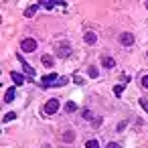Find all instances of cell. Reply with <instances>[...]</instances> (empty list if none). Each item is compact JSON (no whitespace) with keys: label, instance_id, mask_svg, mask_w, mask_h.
<instances>
[{"label":"cell","instance_id":"1","mask_svg":"<svg viewBox=\"0 0 148 148\" xmlns=\"http://www.w3.org/2000/svg\"><path fill=\"white\" fill-rule=\"evenodd\" d=\"M59 79H61V77H59L57 73H49V75H45V77L41 79V85H43L45 89H47V87H53V85L57 87V83H59Z\"/></svg>","mask_w":148,"mask_h":148},{"label":"cell","instance_id":"2","mask_svg":"<svg viewBox=\"0 0 148 148\" xmlns=\"http://www.w3.org/2000/svg\"><path fill=\"white\" fill-rule=\"evenodd\" d=\"M57 110H59V101H57V99H49V101L45 103V110H43V114H47V116H53Z\"/></svg>","mask_w":148,"mask_h":148},{"label":"cell","instance_id":"3","mask_svg":"<svg viewBox=\"0 0 148 148\" xmlns=\"http://www.w3.org/2000/svg\"><path fill=\"white\" fill-rule=\"evenodd\" d=\"M21 49L27 51V53H31V51L37 49V41H35V39H25V41L21 43Z\"/></svg>","mask_w":148,"mask_h":148},{"label":"cell","instance_id":"4","mask_svg":"<svg viewBox=\"0 0 148 148\" xmlns=\"http://www.w3.org/2000/svg\"><path fill=\"white\" fill-rule=\"evenodd\" d=\"M18 61L23 63V69H25V73L29 75V79H33V77H35V69H33V67L25 61V57H23V55H18Z\"/></svg>","mask_w":148,"mask_h":148},{"label":"cell","instance_id":"5","mask_svg":"<svg viewBox=\"0 0 148 148\" xmlns=\"http://www.w3.org/2000/svg\"><path fill=\"white\" fill-rule=\"evenodd\" d=\"M57 51H59V57H69V55H71V47H69L67 43L57 45Z\"/></svg>","mask_w":148,"mask_h":148},{"label":"cell","instance_id":"6","mask_svg":"<svg viewBox=\"0 0 148 148\" xmlns=\"http://www.w3.org/2000/svg\"><path fill=\"white\" fill-rule=\"evenodd\" d=\"M120 43H122L124 47H130V45L134 43V37H132L130 33H122V35H120Z\"/></svg>","mask_w":148,"mask_h":148},{"label":"cell","instance_id":"7","mask_svg":"<svg viewBox=\"0 0 148 148\" xmlns=\"http://www.w3.org/2000/svg\"><path fill=\"white\" fill-rule=\"evenodd\" d=\"M10 77H12V81H14L16 85H23V83H25V77H23L21 73H16V71H10Z\"/></svg>","mask_w":148,"mask_h":148},{"label":"cell","instance_id":"8","mask_svg":"<svg viewBox=\"0 0 148 148\" xmlns=\"http://www.w3.org/2000/svg\"><path fill=\"white\" fill-rule=\"evenodd\" d=\"M83 39H85V43H87V45H93V43L97 41V35L89 31V33H85V37H83Z\"/></svg>","mask_w":148,"mask_h":148},{"label":"cell","instance_id":"9","mask_svg":"<svg viewBox=\"0 0 148 148\" xmlns=\"http://www.w3.org/2000/svg\"><path fill=\"white\" fill-rule=\"evenodd\" d=\"M41 63H43L45 67H53V63H55V59H53L51 55H43V57H41Z\"/></svg>","mask_w":148,"mask_h":148},{"label":"cell","instance_id":"10","mask_svg":"<svg viewBox=\"0 0 148 148\" xmlns=\"http://www.w3.org/2000/svg\"><path fill=\"white\" fill-rule=\"evenodd\" d=\"M39 6H41V4H33V6H29V8L25 10V16H27V18H31V16L37 12V8H39Z\"/></svg>","mask_w":148,"mask_h":148},{"label":"cell","instance_id":"11","mask_svg":"<svg viewBox=\"0 0 148 148\" xmlns=\"http://www.w3.org/2000/svg\"><path fill=\"white\" fill-rule=\"evenodd\" d=\"M101 65L110 69V67H114V65H116V61H114L112 57H101Z\"/></svg>","mask_w":148,"mask_h":148},{"label":"cell","instance_id":"12","mask_svg":"<svg viewBox=\"0 0 148 148\" xmlns=\"http://www.w3.org/2000/svg\"><path fill=\"white\" fill-rule=\"evenodd\" d=\"M73 140H75V134H73L71 130H67V132L63 134V142H67V144H71Z\"/></svg>","mask_w":148,"mask_h":148},{"label":"cell","instance_id":"13","mask_svg":"<svg viewBox=\"0 0 148 148\" xmlns=\"http://www.w3.org/2000/svg\"><path fill=\"white\" fill-rule=\"evenodd\" d=\"M75 110H77V103H75V101H67V103H65V112H67V114H73Z\"/></svg>","mask_w":148,"mask_h":148},{"label":"cell","instance_id":"14","mask_svg":"<svg viewBox=\"0 0 148 148\" xmlns=\"http://www.w3.org/2000/svg\"><path fill=\"white\" fill-rule=\"evenodd\" d=\"M12 99H14V89L10 87V89L6 91V95H4V103H10Z\"/></svg>","mask_w":148,"mask_h":148},{"label":"cell","instance_id":"15","mask_svg":"<svg viewBox=\"0 0 148 148\" xmlns=\"http://www.w3.org/2000/svg\"><path fill=\"white\" fill-rule=\"evenodd\" d=\"M12 120H16V114H14V112H8V114L4 116V120H2V122H12Z\"/></svg>","mask_w":148,"mask_h":148},{"label":"cell","instance_id":"16","mask_svg":"<svg viewBox=\"0 0 148 148\" xmlns=\"http://www.w3.org/2000/svg\"><path fill=\"white\" fill-rule=\"evenodd\" d=\"M85 148H99V144H97V140H87Z\"/></svg>","mask_w":148,"mask_h":148},{"label":"cell","instance_id":"17","mask_svg":"<svg viewBox=\"0 0 148 148\" xmlns=\"http://www.w3.org/2000/svg\"><path fill=\"white\" fill-rule=\"evenodd\" d=\"M114 93H116V95L120 97V95L124 93V85H116V87H114Z\"/></svg>","mask_w":148,"mask_h":148},{"label":"cell","instance_id":"18","mask_svg":"<svg viewBox=\"0 0 148 148\" xmlns=\"http://www.w3.org/2000/svg\"><path fill=\"white\" fill-rule=\"evenodd\" d=\"M87 73H89V77H93V79H95V77H97V75H99V73H97V69H95V67H89V71H87Z\"/></svg>","mask_w":148,"mask_h":148},{"label":"cell","instance_id":"19","mask_svg":"<svg viewBox=\"0 0 148 148\" xmlns=\"http://www.w3.org/2000/svg\"><path fill=\"white\" fill-rule=\"evenodd\" d=\"M140 85H142V87H146V89H148V75H144V77H142V79H140Z\"/></svg>","mask_w":148,"mask_h":148},{"label":"cell","instance_id":"20","mask_svg":"<svg viewBox=\"0 0 148 148\" xmlns=\"http://www.w3.org/2000/svg\"><path fill=\"white\" fill-rule=\"evenodd\" d=\"M67 81H69V79H67V77H61V79H59V83H57V87H61V85H65V83H67Z\"/></svg>","mask_w":148,"mask_h":148},{"label":"cell","instance_id":"21","mask_svg":"<svg viewBox=\"0 0 148 148\" xmlns=\"http://www.w3.org/2000/svg\"><path fill=\"white\" fill-rule=\"evenodd\" d=\"M140 106H142V108L148 112V99H140Z\"/></svg>","mask_w":148,"mask_h":148},{"label":"cell","instance_id":"22","mask_svg":"<svg viewBox=\"0 0 148 148\" xmlns=\"http://www.w3.org/2000/svg\"><path fill=\"white\" fill-rule=\"evenodd\" d=\"M83 118H85V120H91V112L85 110V112H83Z\"/></svg>","mask_w":148,"mask_h":148},{"label":"cell","instance_id":"23","mask_svg":"<svg viewBox=\"0 0 148 148\" xmlns=\"http://www.w3.org/2000/svg\"><path fill=\"white\" fill-rule=\"evenodd\" d=\"M73 81H75V83H83V79H81L79 75H73Z\"/></svg>","mask_w":148,"mask_h":148},{"label":"cell","instance_id":"24","mask_svg":"<svg viewBox=\"0 0 148 148\" xmlns=\"http://www.w3.org/2000/svg\"><path fill=\"white\" fill-rule=\"evenodd\" d=\"M106 148H120V144H116V142H110Z\"/></svg>","mask_w":148,"mask_h":148},{"label":"cell","instance_id":"25","mask_svg":"<svg viewBox=\"0 0 148 148\" xmlns=\"http://www.w3.org/2000/svg\"><path fill=\"white\" fill-rule=\"evenodd\" d=\"M146 55H148V53H146Z\"/></svg>","mask_w":148,"mask_h":148}]
</instances>
